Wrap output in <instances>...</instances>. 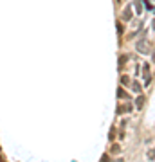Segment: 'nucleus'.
Instances as JSON below:
<instances>
[{
  "mask_svg": "<svg viewBox=\"0 0 155 162\" xmlns=\"http://www.w3.org/2000/svg\"><path fill=\"white\" fill-rule=\"evenodd\" d=\"M135 49H137L139 54H150V52H152V43H150L148 40H141V42H137Z\"/></svg>",
  "mask_w": 155,
  "mask_h": 162,
  "instance_id": "1",
  "label": "nucleus"
},
{
  "mask_svg": "<svg viewBox=\"0 0 155 162\" xmlns=\"http://www.w3.org/2000/svg\"><path fill=\"white\" fill-rule=\"evenodd\" d=\"M142 70H144V83H146V85H148V83L152 81V76H150V65H148V63H146V65L142 67Z\"/></svg>",
  "mask_w": 155,
  "mask_h": 162,
  "instance_id": "2",
  "label": "nucleus"
},
{
  "mask_svg": "<svg viewBox=\"0 0 155 162\" xmlns=\"http://www.w3.org/2000/svg\"><path fill=\"white\" fill-rule=\"evenodd\" d=\"M133 9H135V13L141 16V13H142V0H135V2H133Z\"/></svg>",
  "mask_w": 155,
  "mask_h": 162,
  "instance_id": "3",
  "label": "nucleus"
},
{
  "mask_svg": "<svg viewBox=\"0 0 155 162\" xmlns=\"http://www.w3.org/2000/svg\"><path fill=\"white\" fill-rule=\"evenodd\" d=\"M144 101H146V99H144V96H141V94H139V97L135 99V108H137V110H141V108L144 106Z\"/></svg>",
  "mask_w": 155,
  "mask_h": 162,
  "instance_id": "4",
  "label": "nucleus"
},
{
  "mask_svg": "<svg viewBox=\"0 0 155 162\" xmlns=\"http://www.w3.org/2000/svg\"><path fill=\"white\" fill-rule=\"evenodd\" d=\"M130 18H132V8H126L125 11H123V20H125V22H128Z\"/></svg>",
  "mask_w": 155,
  "mask_h": 162,
  "instance_id": "5",
  "label": "nucleus"
},
{
  "mask_svg": "<svg viewBox=\"0 0 155 162\" xmlns=\"http://www.w3.org/2000/svg\"><path fill=\"white\" fill-rule=\"evenodd\" d=\"M117 97L119 99H128V94H126L123 89H117Z\"/></svg>",
  "mask_w": 155,
  "mask_h": 162,
  "instance_id": "6",
  "label": "nucleus"
},
{
  "mask_svg": "<svg viewBox=\"0 0 155 162\" xmlns=\"http://www.w3.org/2000/svg\"><path fill=\"white\" fill-rule=\"evenodd\" d=\"M132 90L137 92V94H141V85L137 83V81H132Z\"/></svg>",
  "mask_w": 155,
  "mask_h": 162,
  "instance_id": "7",
  "label": "nucleus"
},
{
  "mask_svg": "<svg viewBox=\"0 0 155 162\" xmlns=\"http://www.w3.org/2000/svg\"><path fill=\"white\" fill-rule=\"evenodd\" d=\"M121 83H123V85H128V83H130V78H128V76H121Z\"/></svg>",
  "mask_w": 155,
  "mask_h": 162,
  "instance_id": "8",
  "label": "nucleus"
},
{
  "mask_svg": "<svg viewBox=\"0 0 155 162\" xmlns=\"http://www.w3.org/2000/svg\"><path fill=\"white\" fill-rule=\"evenodd\" d=\"M116 29H117V33H119V34H123V23H121V22H117V23H116Z\"/></svg>",
  "mask_w": 155,
  "mask_h": 162,
  "instance_id": "9",
  "label": "nucleus"
},
{
  "mask_svg": "<svg viewBox=\"0 0 155 162\" xmlns=\"http://www.w3.org/2000/svg\"><path fill=\"white\" fill-rule=\"evenodd\" d=\"M142 2H144V6H146V9H150V11H153V6H152V4H150V2H148V0H142Z\"/></svg>",
  "mask_w": 155,
  "mask_h": 162,
  "instance_id": "10",
  "label": "nucleus"
},
{
  "mask_svg": "<svg viewBox=\"0 0 155 162\" xmlns=\"http://www.w3.org/2000/svg\"><path fill=\"white\" fill-rule=\"evenodd\" d=\"M148 159H155V149H148Z\"/></svg>",
  "mask_w": 155,
  "mask_h": 162,
  "instance_id": "11",
  "label": "nucleus"
},
{
  "mask_svg": "<svg viewBox=\"0 0 155 162\" xmlns=\"http://www.w3.org/2000/svg\"><path fill=\"white\" fill-rule=\"evenodd\" d=\"M126 59H128V56H121L119 58V67H123V63H126Z\"/></svg>",
  "mask_w": 155,
  "mask_h": 162,
  "instance_id": "12",
  "label": "nucleus"
},
{
  "mask_svg": "<svg viewBox=\"0 0 155 162\" xmlns=\"http://www.w3.org/2000/svg\"><path fill=\"white\" fill-rule=\"evenodd\" d=\"M152 27H153V29H155V20H153V23H152Z\"/></svg>",
  "mask_w": 155,
  "mask_h": 162,
  "instance_id": "13",
  "label": "nucleus"
},
{
  "mask_svg": "<svg viewBox=\"0 0 155 162\" xmlns=\"http://www.w3.org/2000/svg\"><path fill=\"white\" fill-rule=\"evenodd\" d=\"M153 63H155V52H153Z\"/></svg>",
  "mask_w": 155,
  "mask_h": 162,
  "instance_id": "14",
  "label": "nucleus"
},
{
  "mask_svg": "<svg viewBox=\"0 0 155 162\" xmlns=\"http://www.w3.org/2000/svg\"><path fill=\"white\" fill-rule=\"evenodd\" d=\"M153 13H155V9H153Z\"/></svg>",
  "mask_w": 155,
  "mask_h": 162,
  "instance_id": "15",
  "label": "nucleus"
},
{
  "mask_svg": "<svg viewBox=\"0 0 155 162\" xmlns=\"http://www.w3.org/2000/svg\"><path fill=\"white\" fill-rule=\"evenodd\" d=\"M117 2H119V0H117Z\"/></svg>",
  "mask_w": 155,
  "mask_h": 162,
  "instance_id": "16",
  "label": "nucleus"
}]
</instances>
